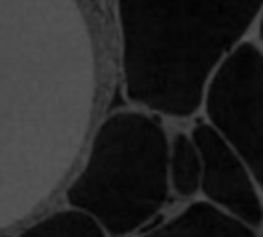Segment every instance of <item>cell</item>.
<instances>
[{
  "instance_id": "6da1fadb",
  "label": "cell",
  "mask_w": 263,
  "mask_h": 237,
  "mask_svg": "<svg viewBox=\"0 0 263 237\" xmlns=\"http://www.w3.org/2000/svg\"><path fill=\"white\" fill-rule=\"evenodd\" d=\"M122 74L134 102L195 113L213 71L256 21L259 0L121 2Z\"/></svg>"
},
{
  "instance_id": "7a4b0ae2",
  "label": "cell",
  "mask_w": 263,
  "mask_h": 237,
  "mask_svg": "<svg viewBox=\"0 0 263 237\" xmlns=\"http://www.w3.org/2000/svg\"><path fill=\"white\" fill-rule=\"evenodd\" d=\"M169 187V137L161 123L141 111H119L100 124L65 196L108 235L121 237L163 208Z\"/></svg>"
},
{
  "instance_id": "3957f363",
  "label": "cell",
  "mask_w": 263,
  "mask_h": 237,
  "mask_svg": "<svg viewBox=\"0 0 263 237\" xmlns=\"http://www.w3.org/2000/svg\"><path fill=\"white\" fill-rule=\"evenodd\" d=\"M261 76L259 48L241 41L222 57L204 91L210 126L237 152L256 184L263 180Z\"/></svg>"
},
{
  "instance_id": "277c9868",
  "label": "cell",
  "mask_w": 263,
  "mask_h": 237,
  "mask_svg": "<svg viewBox=\"0 0 263 237\" xmlns=\"http://www.w3.org/2000/svg\"><path fill=\"white\" fill-rule=\"evenodd\" d=\"M191 141L200 156V187L222 211L249 228L261 224L263 209L256 182L237 152L208 123H198L191 132ZM219 208V209H221Z\"/></svg>"
},
{
  "instance_id": "5b68a950",
  "label": "cell",
  "mask_w": 263,
  "mask_h": 237,
  "mask_svg": "<svg viewBox=\"0 0 263 237\" xmlns=\"http://www.w3.org/2000/svg\"><path fill=\"white\" fill-rule=\"evenodd\" d=\"M143 237H258L252 228L210 202H195Z\"/></svg>"
},
{
  "instance_id": "8992f818",
  "label": "cell",
  "mask_w": 263,
  "mask_h": 237,
  "mask_svg": "<svg viewBox=\"0 0 263 237\" xmlns=\"http://www.w3.org/2000/svg\"><path fill=\"white\" fill-rule=\"evenodd\" d=\"M200 156L187 133H176L169 143V184L182 196L200 189Z\"/></svg>"
},
{
  "instance_id": "52a82bcc",
  "label": "cell",
  "mask_w": 263,
  "mask_h": 237,
  "mask_svg": "<svg viewBox=\"0 0 263 237\" xmlns=\"http://www.w3.org/2000/svg\"><path fill=\"white\" fill-rule=\"evenodd\" d=\"M19 237H109L91 215L80 209H61L26 228Z\"/></svg>"
},
{
  "instance_id": "ba28073f",
  "label": "cell",
  "mask_w": 263,
  "mask_h": 237,
  "mask_svg": "<svg viewBox=\"0 0 263 237\" xmlns=\"http://www.w3.org/2000/svg\"><path fill=\"white\" fill-rule=\"evenodd\" d=\"M2 237H8V235H2Z\"/></svg>"
}]
</instances>
